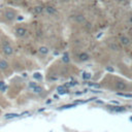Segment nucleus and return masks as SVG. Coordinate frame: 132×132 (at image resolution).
Returning a JSON list of instances; mask_svg holds the SVG:
<instances>
[{"instance_id":"nucleus-18","label":"nucleus","mask_w":132,"mask_h":132,"mask_svg":"<svg viewBox=\"0 0 132 132\" xmlns=\"http://www.w3.org/2000/svg\"><path fill=\"white\" fill-rule=\"evenodd\" d=\"M58 90H59L58 92H59L60 94H61V93H64V92H65V91H64V89H63V88H58Z\"/></svg>"},{"instance_id":"nucleus-15","label":"nucleus","mask_w":132,"mask_h":132,"mask_svg":"<svg viewBox=\"0 0 132 132\" xmlns=\"http://www.w3.org/2000/svg\"><path fill=\"white\" fill-rule=\"evenodd\" d=\"M111 47H112V50H113V51H118V50H119L118 46H117V45H115V43H113V45H111Z\"/></svg>"},{"instance_id":"nucleus-6","label":"nucleus","mask_w":132,"mask_h":132,"mask_svg":"<svg viewBox=\"0 0 132 132\" xmlns=\"http://www.w3.org/2000/svg\"><path fill=\"white\" fill-rule=\"evenodd\" d=\"M120 41L123 46H128L130 43V39L127 37V36H121L120 37Z\"/></svg>"},{"instance_id":"nucleus-12","label":"nucleus","mask_w":132,"mask_h":132,"mask_svg":"<svg viewBox=\"0 0 132 132\" xmlns=\"http://www.w3.org/2000/svg\"><path fill=\"white\" fill-rule=\"evenodd\" d=\"M42 9H43V8H42L41 6H36V7H35V12L39 14V12H41V11H42Z\"/></svg>"},{"instance_id":"nucleus-13","label":"nucleus","mask_w":132,"mask_h":132,"mask_svg":"<svg viewBox=\"0 0 132 132\" xmlns=\"http://www.w3.org/2000/svg\"><path fill=\"white\" fill-rule=\"evenodd\" d=\"M119 96H124V97H130L132 98V94H123V93H118Z\"/></svg>"},{"instance_id":"nucleus-5","label":"nucleus","mask_w":132,"mask_h":132,"mask_svg":"<svg viewBox=\"0 0 132 132\" xmlns=\"http://www.w3.org/2000/svg\"><path fill=\"white\" fill-rule=\"evenodd\" d=\"M78 59H80V61H83V62H85V61L89 60V55H88L87 53H81V54L78 55Z\"/></svg>"},{"instance_id":"nucleus-2","label":"nucleus","mask_w":132,"mask_h":132,"mask_svg":"<svg viewBox=\"0 0 132 132\" xmlns=\"http://www.w3.org/2000/svg\"><path fill=\"white\" fill-rule=\"evenodd\" d=\"M4 17H5V19L8 20V21H12L15 19V17H16V14L12 10H7L5 11V14H4Z\"/></svg>"},{"instance_id":"nucleus-16","label":"nucleus","mask_w":132,"mask_h":132,"mask_svg":"<svg viewBox=\"0 0 132 132\" xmlns=\"http://www.w3.org/2000/svg\"><path fill=\"white\" fill-rule=\"evenodd\" d=\"M17 116H18L17 113H8V115L5 116V118L8 119V118H14V117H17Z\"/></svg>"},{"instance_id":"nucleus-4","label":"nucleus","mask_w":132,"mask_h":132,"mask_svg":"<svg viewBox=\"0 0 132 132\" xmlns=\"http://www.w3.org/2000/svg\"><path fill=\"white\" fill-rule=\"evenodd\" d=\"M116 88L118 90H120V91H124L127 89V85L125 83H123V82H118L116 84Z\"/></svg>"},{"instance_id":"nucleus-21","label":"nucleus","mask_w":132,"mask_h":132,"mask_svg":"<svg viewBox=\"0 0 132 132\" xmlns=\"http://www.w3.org/2000/svg\"><path fill=\"white\" fill-rule=\"evenodd\" d=\"M16 1H19V0H16Z\"/></svg>"},{"instance_id":"nucleus-11","label":"nucleus","mask_w":132,"mask_h":132,"mask_svg":"<svg viewBox=\"0 0 132 132\" xmlns=\"http://www.w3.org/2000/svg\"><path fill=\"white\" fill-rule=\"evenodd\" d=\"M34 92H35V93H41V92H42V88L36 86V87L34 88Z\"/></svg>"},{"instance_id":"nucleus-20","label":"nucleus","mask_w":132,"mask_h":132,"mask_svg":"<svg viewBox=\"0 0 132 132\" xmlns=\"http://www.w3.org/2000/svg\"><path fill=\"white\" fill-rule=\"evenodd\" d=\"M62 1H64V2H67V1H69V0H62Z\"/></svg>"},{"instance_id":"nucleus-14","label":"nucleus","mask_w":132,"mask_h":132,"mask_svg":"<svg viewBox=\"0 0 132 132\" xmlns=\"http://www.w3.org/2000/svg\"><path fill=\"white\" fill-rule=\"evenodd\" d=\"M113 109V111H115V112H123V111H124V109L125 108H123V107H116V108H112Z\"/></svg>"},{"instance_id":"nucleus-10","label":"nucleus","mask_w":132,"mask_h":132,"mask_svg":"<svg viewBox=\"0 0 132 132\" xmlns=\"http://www.w3.org/2000/svg\"><path fill=\"white\" fill-rule=\"evenodd\" d=\"M75 20L78 22V23H82V22L85 21V17L82 16V15H78V16L75 17Z\"/></svg>"},{"instance_id":"nucleus-1","label":"nucleus","mask_w":132,"mask_h":132,"mask_svg":"<svg viewBox=\"0 0 132 132\" xmlns=\"http://www.w3.org/2000/svg\"><path fill=\"white\" fill-rule=\"evenodd\" d=\"M2 51H3L4 54L7 55V56H10V55H12V53H14V49H12V47H10L9 45L3 46Z\"/></svg>"},{"instance_id":"nucleus-3","label":"nucleus","mask_w":132,"mask_h":132,"mask_svg":"<svg viewBox=\"0 0 132 132\" xmlns=\"http://www.w3.org/2000/svg\"><path fill=\"white\" fill-rule=\"evenodd\" d=\"M16 33H17L18 36L23 37V36H25V35H26V33H27V30H26L25 28H23V27H19L16 30Z\"/></svg>"},{"instance_id":"nucleus-8","label":"nucleus","mask_w":132,"mask_h":132,"mask_svg":"<svg viewBox=\"0 0 132 132\" xmlns=\"http://www.w3.org/2000/svg\"><path fill=\"white\" fill-rule=\"evenodd\" d=\"M46 8V11L47 12V14H50V15H54L55 14V12H56V9H55V8L54 7H53V6H46L45 7Z\"/></svg>"},{"instance_id":"nucleus-19","label":"nucleus","mask_w":132,"mask_h":132,"mask_svg":"<svg viewBox=\"0 0 132 132\" xmlns=\"http://www.w3.org/2000/svg\"><path fill=\"white\" fill-rule=\"evenodd\" d=\"M129 21H130V23L132 24V17H130V19H129Z\"/></svg>"},{"instance_id":"nucleus-7","label":"nucleus","mask_w":132,"mask_h":132,"mask_svg":"<svg viewBox=\"0 0 132 132\" xmlns=\"http://www.w3.org/2000/svg\"><path fill=\"white\" fill-rule=\"evenodd\" d=\"M8 68V63L4 60H0V69L1 70H6Z\"/></svg>"},{"instance_id":"nucleus-9","label":"nucleus","mask_w":132,"mask_h":132,"mask_svg":"<svg viewBox=\"0 0 132 132\" xmlns=\"http://www.w3.org/2000/svg\"><path fill=\"white\" fill-rule=\"evenodd\" d=\"M38 52L40 53V54H42V55H46V54L49 53V49H47V47H39V50H38Z\"/></svg>"},{"instance_id":"nucleus-17","label":"nucleus","mask_w":132,"mask_h":132,"mask_svg":"<svg viewBox=\"0 0 132 132\" xmlns=\"http://www.w3.org/2000/svg\"><path fill=\"white\" fill-rule=\"evenodd\" d=\"M63 60L65 61V62H68V61H69V60H68V56H67V55H65V56L63 57Z\"/></svg>"}]
</instances>
